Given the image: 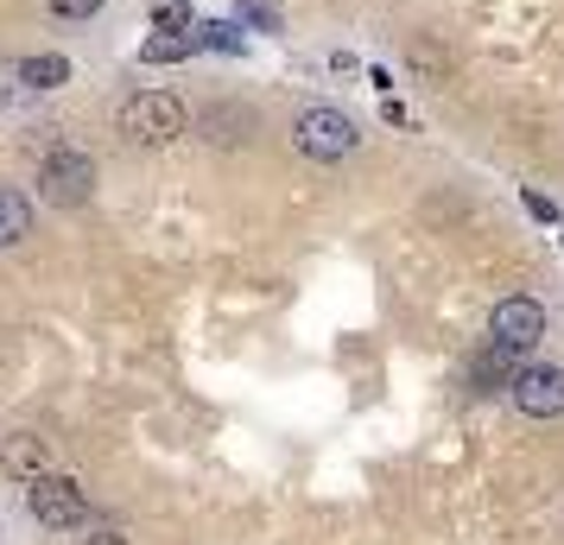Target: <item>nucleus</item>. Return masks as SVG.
Masks as SVG:
<instances>
[{"label":"nucleus","instance_id":"2eb2a0df","mask_svg":"<svg viewBox=\"0 0 564 545\" xmlns=\"http://www.w3.org/2000/svg\"><path fill=\"white\" fill-rule=\"evenodd\" d=\"M83 545H128V539H121V533H89Z\"/></svg>","mask_w":564,"mask_h":545},{"label":"nucleus","instance_id":"20e7f679","mask_svg":"<svg viewBox=\"0 0 564 545\" xmlns=\"http://www.w3.org/2000/svg\"><path fill=\"white\" fill-rule=\"evenodd\" d=\"M26 514L39 520V526H83L89 520V494H83V482H70V476H39V482H26Z\"/></svg>","mask_w":564,"mask_h":545},{"label":"nucleus","instance_id":"423d86ee","mask_svg":"<svg viewBox=\"0 0 564 545\" xmlns=\"http://www.w3.org/2000/svg\"><path fill=\"white\" fill-rule=\"evenodd\" d=\"M513 406L527 418H558L564 413V368H520V381H513Z\"/></svg>","mask_w":564,"mask_h":545},{"label":"nucleus","instance_id":"6e6552de","mask_svg":"<svg viewBox=\"0 0 564 545\" xmlns=\"http://www.w3.org/2000/svg\"><path fill=\"white\" fill-rule=\"evenodd\" d=\"M520 381V349H508V342H495L488 337V349L476 356V388H513Z\"/></svg>","mask_w":564,"mask_h":545},{"label":"nucleus","instance_id":"1a4fd4ad","mask_svg":"<svg viewBox=\"0 0 564 545\" xmlns=\"http://www.w3.org/2000/svg\"><path fill=\"white\" fill-rule=\"evenodd\" d=\"M32 235V204L20 190H0V248H20Z\"/></svg>","mask_w":564,"mask_h":545},{"label":"nucleus","instance_id":"7ed1b4c3","mask_svg":"<svg viewBox=\"0 0 564 545\" xmlns=\"http://www.w3.org/2000/svg\"><path fill=\"white\" fill-rule=\"evenodd\" d=\"M292 146L305 159H349L356 153V121L343 115V108H305L299 121H292Z\"/></svg>","mask_w":564,"mask_h":545},{"label":"nucleus","instance_id":"f257e3e1","mask_svg":"<svg viewBox=\"0 0 564 545\" xmlns=\"http://www.w3.org/2000/svg\"><path fill=\"white\" fill-rule=\"evenodd\" d=\"M115 128H121L128 146H172V140L191 128V115H184V102L172 96V89H140V96L121 102Z\"/></svg>","mask_w":564,"mask_h":545},{"label":"nucleus","instance_id":"4468645a","mask_svg":"<svg viewBox=\"0 0 564 545\" xmlns=\"http://www.w3.org/2000/svg\"><path fill=\"white\" fill-rule=\"evenodd\" d=\"M153 20H159V26H191V7H178V0H165V7H159Z\"/></svg>","mask_w":564,"mask_h":545},{"label":"nucleus","instance_id":"0eeeda50","mask_svg":"<svg viewBox=\"0 0 564 545\" xmlns=\"http://www.w3.org/2000/svg\"><path fill=\"white\" fill-rule=\"evenodd\" d=\"M0 476H13V482H39V476H52V450L39 432H13V438H0Z\"/></svg>","mask_w":564,"mask_h":545},{"label":"nucleus","instance_id":"f03ea898","mask_svg":"<svg viewBox=\"0 0 564 545\" xmlns=\"http://www.w3.org/2000/svg\"><path fill=\"white\" fill-rule=\"evenodd\" d=\"M89 190H96V159L70 146V140H52L45 159H39V197L57 209H77L89 204Z\"/></svg>","mask_w":564,"mask_h":545},{"label":"nucleus","instance_id":"9b49d317","mask_svg":"<svg viewBox=\"0 0 564 545\" xmlns=\"http://www.w3.org/2000/svg\"><path fill=\"white\" fill-rule=\"evenodd\" d=\"M20 70H26V83H32V89H57V83L70 77V64H64V57H26Z\"/></svg>","mask_w":564,"mask_h":545},{"label":"nucleus","instance_id":"39448f33","mask_svg":"<svg viewBox=\"0 0 564 545\" xmlns=\"http://www.w3.org/2000/svg\"><path fill=\"white\" fill-rule=\"evenodd\" d=\"M488 337L495 342H508V349H533L539 337H545V312H539L533 298H501L495 312H488Z\"/></svg>","mask_w":564,"mask_h":545},{"label":"nucleus","instance_id":"f8f14e48","mask_svg":"<svg viewBox=\"0 0 564 545\" xmlns=\"http://www.w3.org/2000/svg\"><path fill=\"white\" fill-rule=\"evenodd\" d=\"M108 0H52V13L57 20H89V13H102Z\"/></svg>","mask_w":564,"mask_h":545},{"label":"nucleus","instance_id":"ddd939ff","mask_svg":"<svg viewBox=\"0 0 564 545\" xmlns=\"http://www.w3.org/2000/svg\"><path fill=\"white\" fill-rule=\"evenodd\" d=\"M191 52V39H153L147 45V64H172V57H184Z\"/></svg>","mask_w":564,"mask_h":545},{"label":"nucleus","instance_id":"9d476101","mask_svg":"<svg viewBox=\"0 0 564 545\" xmlns=\"http://www.w3.org/2000/svg\"><path fill=\"white\" fill-rule=\"evenodd\" d=\"M204 128H209V140H223V146H229V140H241V133H248V115H241V108H209Z\"/></svg>","mask_w":564,"mask_h":545}]
</instances>
